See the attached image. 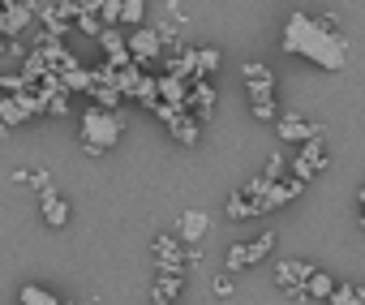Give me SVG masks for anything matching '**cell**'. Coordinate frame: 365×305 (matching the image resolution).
Here are the masks:
<instances>
[{"label":"cell","mask_w":365,"mask_h":305,"mask_svg":"<svg viewBox=\"0 0 365 305\" xmlns=\"http://www.w3.org/2000/svg\"><path fill=\"white\" fill-rule=\"evenodd\" d=\"M279 48L288 56L314 61L327 73H339L348 65V39H344V31L335 26L331 14H318V18L314 14H288L284 35H279Z\"/></svg>","instance_id":"6da1fadb"},{"label":"cell","mask_w":365,"mask_h":305,"mask_svg":"<svg viewBox=\"0 0 365 305\" xmlns=\"http://www.w3.org/2000/svg\"><path fill=\"white\" fill-rule=\"evenodd\" d=\"M78 142H82V150H91V155H108V150L120 142V120H116V112H112V108L91 103V108H86V116H82Z\"/></svg>","instance_id":"7a4b0ae2"},{"label":"cell","mask_w":365,"mask_h":305,"mask_svg":"<svg viewBox=\"0 0 365 305\" xmlns=\"http://www.w3.org/2000/svg\"><path fill=\"white\" fill-rule=\"evenodd\" d=\"M39 116H43V99H39L35 82L22 86V91L0 95V133L14 129V125H31V120H39Z\"/></svg>","instance_id":"3957f363"},{"label":"cell","mask_w":365,"mask_h":305,"mask_svg":"<svg viewBox=\"0 0 365 305\" xmlns=\"http://www.w3.org/2000/svg\"><path fill=\"white\" fill-rule=\"evenodd\" d=\"M327 164H331V150H327V133H314V138L297 142V160H288L292 177H301L305 185H309L314 177H322V172H327Z\"/></svg>","instance_id":"277c9868"},{"label":"cell","mask_w":365,"mask_h":305,"mask_svg":"<svg viewBox=\"0 0 365 305\" xmlns=\"http://www.w3.org/2000/svg\"><path fill=\"white\" fill-rule=\"evenodd\" d=\"M150 249H155V258H159V271H168V275H194L198 271V249H180V241L176 237H155L150 241Z\"/></svg>","instance_id":"5b68a950"},{"label":"cell","mask_w":365,"mask_h":305,"mask_svg":"<svg viewBox=\"0 0 365 305\" xmlns=\"http://www.w3.org/2000/svg\"><path fill=\"white\" fill-rule=\"evenodd\" d=\"M271 249H275V232H262V237H254V241L228 245V254H224V267H228V275H237V271H245V267H254V262L271 258Z\"/></svg>","instance_id":"8992f818"},{"label":"cell","mask_w":365,"mask_h":305,"mask_svg":"<svg viewBox=\"0 0 365 305\" xmlns=\"http://www.w3.org/2000/svg\"><path fill=\"white\" fill-rule=\"evenodd\" d=\"M125 43H129V61L133 65H155L159 56H163V39H159V31L155 26H129V35H125Z\"/></svg>","instance_id":"52a82bcc"},{"label":"cell","mask_w":365,"mask_h":305,"mask_svg":"<svg viewBox=\"0 0 365 305\" xmlns=\"http://www.w3.org/2000/svg\"><path fill=\"white\" fill-rule=\"evenodd\" d=\"M314 271V262H297V258H288V262H279L275 267V284H279V292L288 296V301H305V275Z\"/></svg>","instance_id":"ba28073f"},{"label":"cell","mask_w":365,"mask_h":305,"mask_svg":"<svg viewBox=\"0 0 365 305\" xmlns=\"http://www.w3.org/2000/svg\"><path fill=\"white\" fill-rule=\"evenodd\" d=\"M95 43H99L103 52H108V61H103V65H112V69H125V65H129V43H125V26H103Z\"/></svg>","instance_id":"9c48e42d"},{"label":"cell","mask_w":365,"mask_h":305,"mask_svg":"<svg viewBox=\"0 0 365 305\" xmlns=\"http://www.w3.org/2000/svg\"><path fill=\"white\" fill-rule=\"evenodd\" d=\"M39 215H43L48 228H65V224H69V202L52 190V181L39 185Z\"/></svg>","instance_id":"30bf717a"},{"label":"cell","mask_w":365,"mask_h":305,"mask_svg":"<svg viewBox=\"0 0 365 305\" xmlns=\"http://www.w3.org/2000/svg\"><path fill=\"white\" fill-rule=\"evenodd\" d=\"M275 133H279V142H305V138L322 133V125H314L297 112H284V116H275Z\"/></svg>","instance_id":"8fae6325"},{"label":"cell","mask_w":365,"mask_h":305,"mask_svg":"<svg viewBox=\"0 0 365 305\" xmlns=\"http://www.w3.org/2000/svg\"><path fill=\"white\" fill-rule=\"evenodd\" d=\"M35 22V5L31 0H14L5 5V39H22V31Z\"/></svg>","instance_id":"7c38bea8"},{"label":"cell","mask_w":365,"mask_h":305,"mask_svg":"<svg viewBox=\"0 0 365 305\" xmlns=\"http://www.w3.org/2000/svg\"><path fill=\"white\" fill-rule=\"evenodd\" d=\"M180 288H185V275H168V271H159V279H155V288H150V301L172 305V301L180 296Z\"/></svg>","instance_id":"4fadbf2b"},{"label":"cell","mask_w":365,"mask_h":305,"mask_svg":"<svg viewBox=\"0 0 365 305\" xmlns=\"http://www.w3.org/2000/svg\"><path fill=\"white\" fill-rule=\"evenodd\" d=\"M207 224H211L207 211H185V215H180V224H176V228H180V241H185V245L202 241V237H207Z\"/></svg>","instance_id":"5bb4252c"},{"label":"cell","mask_w":365,"mask_h":305,"mask_svg":"<svg viewBox=\"0 0 365 305\" xmlns=\"http://www.w3.org/2000/svg\"><path fill=\"white\" fill-rule=\"evenodd\" d=\"M331 288H335V279H331L327 271H318V267H314V271L305 275V301H327V296H331Z\"/></svg>","instance_id":"9a60e30c"},{"label":"cell","mask_w":365,"mask_h":305,"mask_svg":"<svg viewBox=\"0 0 365 305\" xmlns=\"http://www.w3.org/2000/svg\"><path fill=\"white\" fill-rule=\"evenodd\" d=\"M220 69V52L215 48H194V73L198 78H211Z\"/></svg>","instance_id":"2e32d148"},{"label":"cell","mask_w":365,"mask_h":305,"mask_svg":"<svg viewBox=\"0 0 365 305\" xmlns=\"http://www.w3.org/2000/svg\"><path fill=\"white\" fill-rule=\"evenodd\" d=\"M146 22V0H120V26H142Z\"/></svg>","instance_id":"e0dca14e"},{"label":"cell","mask_w":365,"mask_h":305,"mask_svg":"<svg viewBox=\"0 0 365 305\" xmlns=\"http://www.w3.org/2000/svg\"><path fill=\"white\" fill-rule=\"evenodd\" d=\"M91 9L99 14L103 26H120V0H91Z\"/></svg>","instance_id":"ac0fdd59"},{"label":"cell","mask_w":365,"mask_h":305,"mask_svg":"<svg viewBox=\"0 0 365 305\" xmlns=\"http://www.w3.org/2000/svg\"><path fill=\"white\" fill-rule=\"evenodd\" d=\"M22 305H56V292H48V288H39V284H22Z\"/></svg>","instance_id":"d6986e66"},{"label":"cell","mask_w":365,"mask_h":305,"mask_svg":"<svg viewBox=\"0 0 365 305\" xmlns=\"http://www.w3.org/2000/svg\"><path fill=\"white\" fill-rule=\"evenodd\" d=\"M327 301H331V305H361V288H356V284H335Z\"/></svg>","instance_id":"ffe728a7"},{"label":"cell","mask_w":365,"mask_h":305,"mask_svg":"<svg viewBox=\"0 0 365 305\" xmlns=\"http://www.w3.org/2000/svg\"><path fill=\"white\" fill-rule=\"evenodd\" d=\"M288 172H292V168H288V155H271V164L262 168V177H267V181H284Z\"/></svg>","instance_id":"44dd1931"},{"label":"cell","mask_w":365,"mask_h":305,"mask_svg":"<svg viewBox=\"0 0 365 305\" xmlns=\"http://www.w3.org/2000/svg\"><path fill=\"white\" fill-rule=\"evenodd\" d=\"M267 73H271V65H262V61H245V65H241V78H245V82H250V78H267Z\"/></svg>","instance_id":"7402d4cb"},{"label":"cell","mask_w":365,"mask_h":305,"mask_svg":"<svg viewBox=\"0 0 365 305\" xmlns=\"http://www.w3.org/2000/svg\"><path fill=\"white\" fill-rule=\"evenodd\" d=\"M215 296H232V279H228V275L215 279Z\"/></svg>","instance_id":"603a6c76"},{"label":"cell","mask_w":365,"mask_h":305,"mask_svg":"<svg viewBox=\"0 0 365 305\" xmlns=\"http://www.w3.org/2000/svg\"><path fill=\"white\" fill-rule=\"evenodd\" d=\"M18 52V39H5V35H0V56H14Z\"/></svg>","instance_id":"cb8c5ba5"},{"label":"cell","mask_w":365,"mask_h":305,"mask_svg":"<svg viewBox=\"0 0 365 305\" xmlns=\"http://www.w3.org/2000/svg\"><path fill=\"white\" fill-rule=\"evenodd\" d=\"M356 202H361V211H365V185H361V190H356Z\"/></svg>","instance_id":"d4e9b609"}]
</instances>
